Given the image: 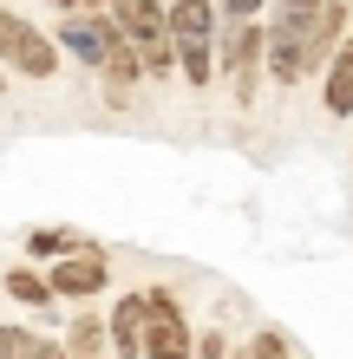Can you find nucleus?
<instances>
[{
    "label": "nucleus",
    "mask_w": 353,
    "mask_h": 359,
    "mask_svg": "<svg viewBox=\"0 0 353 359\" xmlns=\"http://www.w3.org/2000/svg\"><path fill=\"white\" fill-rule=\"evenodd\" d=\"M0 359H66V346L39 340V333H20V327H0Z\"/></svg>",
    "instance_id": "obj_8"
},
{
    "label": "nucleus",
    "mask_w": 353,
    "mask_h": 359,
    "mask_svg": "<svg viewBox=\"0 0 353 359\" xmlns=\"http://www.w3.org/2000/svg\"><path fill=\"white\" fill-rule=\"evenodd\" d=\"M255 7H262V0H222V13H229V20H248Z\"/></svg>",
    "instance_id": "obj_15"
},
{
    "label": "nucleus",
    "mask_w": 353,
    "mask_h": 359,
    "mask_svg": "<svg viewBox=\"0 0 353 359\" xmlns=\"http://www.w3.org/2000/svg\"><path fill=\"white\" fill-rule=\"evenodd\" d=\"M0 66H13V72H27V79H53L59 72V46L39 27L0 13Z\"/></svg>",
    "instance_id": "obj_2"
},
{
    "label": "nucleus",
    "mask_w": 353,
    "mask_h": 359,
    "mask_svg": "<svg viewBox=\"0 0 353 359\" xmlns=\"http://www.w3.org/2000/svg\"><path fill=\"white\" fill-rule=\"evenodd\" d=\"M46 287L53 294H98V287H105V255H98V248H72V255L53 268Z\"/></svg>",
    "instance_id": "obj_4"
},
{
    "label": "nucleus",
    "mask_w": 353,
    "mask_h": 359,
    "mask_svg": "<svg viewBox=\"0 0 353 359\" xmlns=\"http://www.w3.org/2000/svg\"><path fill=\"white\" fill-rule=\"evenodd\" d=\"M177 72L190 79V86H210V79H216V59H210V46L183 39V46H177Z\"/></svg>",
    "instance_id": "obj_10"
},
{
    "label": "nucleus",
    "mask_w": 353,
    "mask_h": 359,
    "mask_svg": "<svg viewBox=\"0 0 353 359\" xmlns=\"http://www.w3.org/2000/svg\"><path fill=\"white\" fill-rule=\"evenodd\" d=\"M138 353L144 359H190V327H183V313L164 287L144 294V346Z\"/></svg>",
    "instance_id": "obj_3"
},
{
    "label": "nucleus",
    "mask_w": 353,
    "mask_h": 359,
    "mask_svg": "<svg viewBox=\"0 0 353 359\" xmlns=\"http://www.w3.org/2000/svg\"><path fill=\"white\" fill-rule=\"evenodd\" d=\"M112 27L131 39V53H138L144 72L171 79L177 46H171V27H164V7H157V0H112Z\"/></svg>",
    "instance_id": "obj_1"
},
{
    "label": "nucleus",
    "mask_w": 353,
    "mask_h": 359,
    "mask_svg": "<svg viewBox=\"0 0 353 359\" xmlns=\"http://www.w3.org/2000/svg\"><path fill=\"white\" fill-rule=\"evenodd\" d=\"M255 53H262V33L242 20V33L229 39V46H222V66H229V72L242 79V92H255Z\"/></svg>",
    "instance_id": "obj_7"
},
{
    "label": "nucleus",
    "mask_w": 353,
    "mask_h": 359,
    "mask_svg": "<svg viewBox=\"0 0 353 359\" xmlns=\"http://www.w3.org/2000/svg\"><path fill=\"white\" fill-rule=\"evenodd\" d=\"M210 33H216V7H210V0H177V7H171V39H177V46H183V39L210 46Z\"/></svg>",
    "instance_id": "obj_6"
},
{
    "label": "nucleus",
    "mask_w": 353,
    "mask_h": 359,
    "mask_svg": "<svg viewBox=\"0 0 353 359\" xmlns=\"http://www.w3.org/2000/svg\"><path fill=\"white\" fill-rule=\"evenodd\" d=\"M7 287H13V301H27V307H46V301H53V287L39 281L33 268H13V274H7Z\"/></svg>",
    "instance_id": "obj_11"
},
{
    "label": "nucleus",
    "mask_w": 353,
    "mask_h": 359,
    "mask_svg": "<svg viewBox=\"0 0 353 359\" xmlns=\"http://www.w3.org/2000/svg\"><path fill=\"white\" fill-rule=\"evenodd\" d=\"M236 359H295V353H288V346L275 340V333H255V340H248V346H242Z\"/></svg>",
    "instance_id": "obj_13"
},
{
    "label": "nucleus",
    "mask_w": 353,
    "mask_h": 359,
    "mask_svg": "<svg viewBox=\"0 0 353 359\" xmlns=\"http://www.w3.org/2000/svg\"><path fill=\"white\" fill-rule=\"evenodd\" d=\"M105 333H112L118 359H131V353L144 346V294H124V301H118V313L105 320Z\"/></svg>",
    "instance_id": "obj_5"
},
{
    "label": "nucleus",
    "mask_w": 353,
    "mask_h": 359,
    "mask_svg": "<svg viewBox=\"0 0 353 359\" xmlns=\"http://www.w3.org/2000/svg\"><path fill=\"white\" fill-rule=\"evenodd\" d=\"M98 346H105V320H79V327H72V353L92 359Z\"/></svg>",
    "instance_id": "obj_12"
},
{
    "label": "nucleus",
    "mask_w": 353,
    "mask_h": 359,
    "mask_svg": "<svg viewBox=\"0 0 353 359\" xmlns=\"http://www.w3.org/2000/svg\"><path fill=\"white\" fill-rule=\"evenodd\" d=\"M0 92H7V72H0Z\"/></svg>",
    "instance_id": "obj_16"
},
{
    "label": "nucleus",
    "mask_w": 353,
    "mask_h": 359,
    "mask_svg": "<svg viewBox=\"0 0 353 359\" xmlns=\"http://www.w3.org/2000/svg\"><path fill=\"white\" fill-rule=\"evenodd\" d=\"M72 248V236H59V229H39L33 236V255H66Z\"/></svg>",
    "instance_id": "obj_14"
},
{
    "label": "nucleus",
    "mask_w": 353,
    "mask_h": 359,
    "mask_svg": "<svg viewBox=\"0 0 353 359\" xmlns=\"http://www.w3.org/2000/svg\"><path fill=\"white\" fill-rule=\"evenodd\" d=\"M92 359H98V353H92Z\"/></svg>",
    "instance_id": "obj_17"
},
{
    "label": "nucleus",
    "mask_w": 353,
    "mask_h": 359,
    "mask_svg": "<svg viewBox=\"0 0 353 359\" xmlns=\"http://www.w3.org/2000/svg\"><path fill=\"white\" fill-rule=\"evenodd\" d=\"M327 111H334V118H353V46L327 66Z\"/></svg>",
    "instance_id": "obj_9"
}]
</instances>
